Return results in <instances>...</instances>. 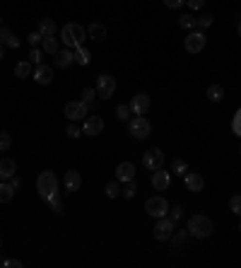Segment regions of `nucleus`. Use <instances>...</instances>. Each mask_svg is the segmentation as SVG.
Wrapping results in <instances>:
<instances>
[{
	"label": "nucleus",
	"mask_w": 241,
	"mask_h": 268,
	"mask_svg": "<svg viewBox=\"0 0 241 268\" xmlns=\"http://www.w3.org/2000/svg\"><path fill=\"white\" fill-rule=\"evenodd\" d=\"M85 39H87V29H85L82 24H77V22L63 24V29H60V41H63V46L75 49V46H82Z\"/></svg>",
	"instance_id": "f257e3e1"
},
{
	"label": "nucleus",
	"mask_w": 241,
	"mask_h": 268,
	"mask_svg": "<svg viewBox=\"0 0 241 268\" xmlns=\"http://www.w3.org/2000/svg\"><path fill=\"white\" fill-rule=\"evenodd\" d=\"M58 177L51 172V169H44L39 177H36V194L41 196V201L46 203L51 196H56L58 194Z\"/></svg>",
	"instance_id": "f03ea898"
},
{
	"label": "nucleus",
	"mask_w": 241,
	"mask_h": 268,
	"mask_svg": "<svg viewBox=\"0 0 241 268\" xmlns=\"http://www.w3.org/2000/svg\"><path fill=\"white\" fill-rule=\"evenodd\" d=\"M188 230V237H195V239H207L212 234V220L207 215H193L186 225Z\"/></svg>",
	"instance_id": "7ed1b4c3"
},
{
	"label": "nucleus",
	"mask_w": 241,
	"mask_h": 268,
	"mask_svg": "<svg viewBox=\"0 0 241 268\" xmlns=\"http://www.w3.org/2000/svg\"><path fill=\"white\" fill-rule=\"evenodd\" d=\"M128 133L133 135L135 140H145V138H150V133H152V126H150V121L145 116H133L128 121Z\"/></svg>",
	"instance_id": "20e7f679"
},
{
	"label": "nucleus",
	"mask_w": 241,
	"mask_h": 268,
	"mask_svg": "<svg viewBox=\"0 0 241 268\" xmlns=\"http://www.w3.org/2000/svg\"><path fill=\"white\" fill-rule=\"evenodd\" d=\"M145 213L150 215V217H167V213H169V203L167 198H162V196H152V198H147L145 201Z\"/></svg>",
	"instance_id": "39448f33"
},
{
	"label": "nucleus",
	"mask_w": 241,
	"mask_h": 268,
	"mask_svg": "<svg viewBox=\"0 0 241 268\" xmlns=\"http://www.w3.org/2000/svg\"><path fill=\"white\" fill-rule=\"evenodd\" d=\"M205 44H207V36H205L200 29L188 32V36H186V41H183V46H186L188 54H200V51L205 49Z\"/></svg>",
	"instance_id": "423d86ee"
},
{
	"label": "nucleus",
	"mask_w": 241,
	"mask_h": 268,
	"mask_svg": "<svg viewBox=\"0 0 241 268\" xmlns=\"http://www.w3.org/2000/svg\"><path fill=\"white\" fill-rule=\"evenodd\" d=\"M142 167L150 169V172H157L164 167V152L159 147H150L145 155H142Z\"/></svg>",
	"instance_id": "0eeeda50"
},
{
	"label": "nucleus",
	"mask_w": 241,
	"mask_h": 268,
	"mask_svg": "<svg viewBox=\"0 0 241 268\" xmlns=\"http://www.w3.org/2000/svg\"><path fill=\"white\" fill-rule=\"evenodd\" d=\"M174 230H176V222H172L169 217H157V225H155L152 234H155L157 242H169V237L174 234Z\"/></svg>",
	"instance_id": "6e6552de"
},
{
	"label": "nucleus",
	"mask_w": 241,
	"mask_h": 268,
	"mask_svg": "<svg viewBox=\"0 0 241 268\" xmlns=\"http://www.w3.org/2000/svg\"><path fill=\"white\" fill-rule=\"evenodd\" d=\"M94 87H97V97H102V99H111V94L116 92V80H114L111 75H99Z\"/></svg>",
	"instance_id": "1a4fd4ad"
},
{
	"label": "nucleus",
	"mask_w": 241,
	"mask_h": 268,
	"mask_svg": "<svg viewBox=\"0 0 241 268\" xmlns=\"http://www.w3.org/2000/svg\"><path fill=\"white\" fill-rule=\"evenodd\" d=\"M87 111H89V104H85L82 99H80V102H68V104L63 107V114H65L70 121H80L82 116H87Z\"/></svg>",
	"instance_id": "9d476101"
},
{
	"label": "nucleus",
	"mask_w": 241,
	"mask_h": 268,
	"mask_svg": "<svg viewBox=\"0 0 241 268\" xmlns=\"http://www.w3.org/2000/svg\"><path fill=\"white\" fill-rule=\"evenodd\" d=\"M102 131H104V119L102 116H87L82 121V135L94 138V135H102Z\"/></svg>",
	"instance_id": "9b49d317"
},
{
	"label": "nucleus",
	"mask_w": 241,
	"mask_h": 268,
	"mask_svg": "<svg viewBox=\"0 0 241 268\" xmlns=\"http://www.w3.org/2000/svg\"><path fill=\"white\" fill-rule=\"evenodd\" d=\"M128 107H130L133 116H145V114H147V109H150V97L140 92V94H135V97L130 99V104H128Z\"/></svg>",
	"instance_id": "f8f14e48"
},
{
	"label": "nucleus",
	"mask_w": 241,
	"mask_h": 268,
	"mask_svg": "<svg viewBox=\"0 0 241 268\" xmlns=\"http://www.w3.org/2000/svg\"><path fill=\"white\" fill-rule=\"evenodd\" d=\"M63 186H65V191H68V194L80 191V186H82V174H80L77 169H68V172H65V177H63Z\"/></svg>",
	"instance_id": "ddd939ff"
},
{
	"label": "nucleus",
	"mask_w": 241,
	"mask_h": 268,
	"mask_svg": "<svg viewBox=\"0 0 241 268\" xmlns=\"http://www.w3.org/2000/svg\"><path fill=\"white\" fill-rule=\"evenodd\" d=\"M183 179H186V189H188L190 194H198V191L205 189V179H203L198 172H186Z\"/></svg>",
	"instance_id": "4468645a"
},
{
	"label": "nucleus",
	"mask_w": 241,
	"mask_h": 268,
	"mask_svg": "<svg viewBox=\"0 0 241 268\" xmlns=\"http://www.w3.org/2000/svg\"><path fill=\"white\" fill-rule=\"evenodd\" d=\"M133 179H135V164H133V162H120L119 167H116V181L128 184V181H133Z\"/></svg>",
	"instance_id": "2eb2a0df"
},
{
	"label": "nucleus",
	"mask_w": 241,
	"mask_h": 268,
	"mask_svg": "<svg viewBox=\"0 0 241 268\" xmlns=\"http://www.w3.org/2000/svg\"><path fill=\"white\" fill-rule=\"evenodd\" d=\"M169 184H172V174H169V172H164V169L152 172V186H155L157 191H167Z\"/></svg>",
	"instance_id": "dca6fc26"
},
{
	"label": "nucleus",
	"mask_w": 241,
	"mask_h": 268,
	"mask_svg": "<svg viewBox=\"0 0 241 268\" xmlns=\"http://www.w3.org/2000/svg\"><path fill=\"white\" fill-rule=\"evenodd\" d=\"M34 80L39 82V85H51L53 82V68L51 66H36V70H34Z\"/></svg>",
	"instance_id": "f3484780"
},
{
	"label": "nucleus",
	"mask_w": 241,
	"mask_h": 268,
	"mask_svg": "<svg viewBox=\"0 0 241 268\" xmlns=\"http://www.w3.org/2000/svg\"><path fill=\"white\" fill-rule=\"evenodd\" d=\"M15 172H17L15 160H10V157L0 160V181H10V177H15Z\"/></svg>",
	"instance_id": "a211bd4d"
},
{
	"label": "nucleus",
	"mask_w": 241,
	"mask_h": 268,
	"mask_svg": "<svg viewBox=\"0 0 241 268\" xmlns=\"http://www.w3.org/2000/svg\"><path fill=\"white\" fill-rule=\"evenodd\" d=\"M87 36H89L92 41H104V39H106V27L99 24V22H92V24L87 27Z\"/></svg>",
	"instance_id": "6ab92c4d"
},
{
	"label": "nucleus",
	"mask_w": 241,
	"mask_h": 268,
	"mask_svg": "<svg viewBox=\"0 0 241 268\" xmlns=\"http://www.w3.org/2000/svg\"><path fill=\"white\" fill-rule=\"evenodd\" d=\"M72 63H75V54H72L70 49H58V54H56V66L70 68Z\"/></svg>",
	"instance_id": "aec40b11"
},
{
	"label": "nucleus",
	"mask_w": 241,
	"mask_h": 268,
	"mask_svg": "<svg viewBox=\"0 0 241 268\" xmlns=\"http://www.w3.org/2000/svg\"><path fill=\"white\" fill-rule=\"evenodd\" d=\"M0 44H7L10 49H19V39L7 27H0Z\"/></svg>",
	"instance_id": "412c9836"
},
{
	"label": "nucleus",
	"mask_w": 241,
	"mask_h": 268,
	"mask_svg": "<svg viewBox=\"0 0 241 268\" xmlns=\"http://www.w3.org/2000/svg\"><path fill=\"white\" fill-rule=\"evenodd\" d=\"M15 186L10 184V181H0V203H10L15 198Z\"/></svg>",
	"instance_id": "4be33fe9"
},
{
	"label": "nucleus",
	"mask_w": 241,
	"mask_h": 268,
	"mask_svg": "<svg viewBox=\"0 0 241 268\" xmlns=\"http://www.w3.org/2000/svg\"><path fill=\"white\" fill-rule=\"evenodd\" d=\"M39 32H41V36H56V32H58V27H56V22L53 19H41L39 22Z\"/></svg>",
	"instance_id": "5701e85b"
},
{
	"label": "nucleus",
	"mask_w": 241,
	"mask_h": 268,
	"mask_svg": "<svg viewBox=\"0 0 241 268\" xmlns=\"http://www.w3.org/2000/svg\"><path fill=\"white\" fill-rule=\"evenodd\" d=\"M75 63H80V66H89L92 63V54L85 49V46H75Z\"/></svg>",
	"instance_id": "b1692460"
},
{
	"label": "nucleus",
	"mask_w": 241,
	"mask_h": 268,
	"mask_svg": "<svg viewBox=\"0 0 241 268\" xmlns=\"http://www.w3.org/2000/svg\"><path fill=\"white\" fill-rule=\"evenodd\" d=\"M60 39H56V36H44V41H41V46H44V54H51V56H56L60 49L58 44Z\"/></svg>",
	"instance_id": "393cba45"
},
{
	"label": "nucleus",
	"mask_w": 241,
	"mask_h": 268,
	"mask_svg": "<svg viewBox=\"0 0 241 268\" xmlns=\"http://www.w3.org/2000/svg\"><path fill=\"white\" fill-rule=\"evenodd\" d=\"M186 239H188V230H179V232L174 230V234L169 237V242H172L174 249H181V247L186 244Z\"/></svg>",
	"instance_id": "a878e982"
},
{
	"label": "nucleus",
	"mask_w": 241,
	"mask_h": 268,
	"mask_svg": "<svg viewBox=\"0 0 241 268\" xmlns=\"http://www.w3.org/2000/svg\"><path fill=\"white\" fill-rule=\"evenodd\" d=\"M207 99L210 102H222L224 99V87L222 85H210L207 87Z\"/></svg>",
	"instance_id": "bb28decb"
},
{
	"label": "nucleus",
	"mask_w": 241,
	"mask_h": 268,
	"mask_svg": "<svg viewBox=\"0 0 241 268\" xmlns=\"http://www.w3.org/2000/svg\"><path fill=\"white\" fill-rule=\"evenodd\" d=\"M29 75H32V63H29V61H19V63L15 66V77H22V80H24V77H29Z\"/></svg>",
	"instance_id": "cd10ccee"
},
{
	"label": "nucleus",
	"mask_w": 241,
	"mask_h": 268,
	"mask_svg": "<svg viewBox=\"0 0 241 268\" xmlns=\"http://www.w3.org/2000/svg\"><path fill=\"white\" fill-rule=\"evenodd\" d=\"M94 99H97V87H85L82 89V102L89 104V107H94Z\"/></svg>",
	"instance_id": "c85d7f7f"
},
{
	"label": "nucleus",
	"mask_w": 241,
	"mask_h": 268,
	"mask_svg": "<svg viewBox=\"0 0 241 268\" xmlns=\"http://www.w3.org/2000/svg\"><path fill=\"white\" fill-rule=\"evenodd\" d=\"M41 58H44V51H41L39 46H32V51H29V63H32V66H41Z\"/></svg>",
	"instance_id": "c756f323"
},
{
	"label": "nucleus",
	"mask_w": 241,
	"mask_h": 268,
	"mask_svg": "<svg viewBox=\"0 0 241 268\" xmlns=\"http://www.w3.org/2000/svg\"><path fill=\"white\" fill-rule=\"evenodd\" d=\"M104 191H106V196H109V198H119V196H120V181H109Z\"/></svg>",
	"instance_id": "7c9ffc66"
},
{
	"label": "nucleus",
	"mask_w": 241,
	"mask_h": 268,
	"mask_svg": "<svg viewBox=\"0 0 241 268\" xmlns=\"http://www.w3.org/2000/svg\"><path fill=\"white\" fill-rule=\"evenodd\" d=\"M186 172H188L186 160H179V157H176V160H174V164H172V174H181V177H183Z\"/></svg>",
	"instance_id": "2f4dec72"
},
{
	"label": "nucleus",
	"mask_w": 241,
	"mask_h": 268,
	"mask_svg": "<svg viewBox=\"0 0 241 268\" xmlns=\"http://www.w3.org/2000/svg\"><path fill=\"white\" fill-rule=\"evenodd\" d=\"M207 27H212V15H203V17H198L195 19V29H207Z\"/></svg>",
	"instance_id": "473e14b6"
},
{
	"label": "nucleus",
	"mask_w": 241,
	"mask_h": 268,
	"mask_svg": "<svg viewBox=\"0 0 241 268\" xmlns=\"http://www.w3.org/2000/svg\"><path fill=\"white\" fill-rule=\"evenodd\" d=\"M120 194H123V198H128V201H130V198H135V194H138V186H135V179H133V181H128V184H125V189H123Z\"/></svg>",
	"instance_id": "72a5a7b5"
},
{
	"label": "nucleus",
	"mask_w": 241,
	"mask_h": 268,
	"mask_svg": "<svg viewBox=\"0 0 241 268\" xmlns=\"http://www.w3.org/2000/svg\"><path fill=\"white\" fill-rule=\"evenodd\" d=\"M179 24L183 27V29L193 32V29H195V17H193V15H183V17L179 19Z\"/></svg>",
	"instance_id": "f704fd0d"
},
{
	"label": "nucleus",
	"mask_w": 241,
	"mask_h": 268,
	"mask_svg": "<svg viewBox=\"0 0 241 268\" xmlns=\"http://www.w3.org/2000/svg\"><path fill=\"white\" fill-rule=\"evenodd\" d=\"M49 205H51V210H53V213H63V201H60V194H56V196H51V198H49Z\"/></svg>",
	"instance_id": "c9c22d12"
},
{
	"label": "nucleus",
	"mask_w": 241,
	"mask_h": 268,
	"mask_svg": "<svg viewBox=\"0 0 241 268\" xmlns=\"http://www.w3.org/2000/svg\"><path fill=\"white\" fill-rule=\"evenodd\" d=\"M130 107L128 104H120V107H116V116H119V121H128L130 119Z\"/></svg>",
	"instance_id": "e433bc0d"
},
{
	"label": "nucleus",
	"mask_w": 241,
	"mask_h": 268,
	"mask_svg": "<svg viewBox=\"0 0 241 268\" xmlns=\"http://www.w3.org/2000/svg\"><path fill=\"white\" fill-rule=\"evenodd\" d=\"M229 208H232V213H234V215H239V217H241V194H237V196H232V198H229Z\"/></svg>",
	"instance_id": "4c0bfd02"
},
{
	"label": "nucleus",
	"mask_w": 241,
	"mask_h": 268,
	"mask_svg": "<svg viewBox=\"0 0 241 268\" xmlns=\"http://www.w3.org/2000/svg\"><path fill=\"white\" fill-rule=\"evenodd\" d=\"M12 147V138L10 133H0V152H7Z\"/></svg>",
	"instance_id": "58836bf2"
},
{
	"label": "nucleus",
	"mask_w": 241,
	"mask_h": 268,
	"mask_svg": "<svg viewBox=\"0 0 241 268\" xmlns=\"http://www.w3.org/2000/svg\"><path fill=\"white\" fill-rule=\"evenodd\" d=\"M232 131H234V135L241 138V109L234 114V119H232Z\"/></svg>",
	"instance_id": "ea45409f"
},
{
	"label": "nucleus",
	"mask_w": 241,
	"mask_h": 268,
	"mask_svg": "<svg viewBox=\"0 0 241 268\" xmlns=\"http://www.w3.org/2000/svg\"><path fill=\"white\" fill-rule=\"evenodd\" d=\"M181 215H183V208H181V205H174V208H169V220H172V222H179Z\"/></svg>",
	"instance_id": "a19ab883"
},
{
	"label": "nucleus",
	"mask_w": 241,
	"mask_h": 268,
	"mask_svg": "<svg viewBox=\"0 0 241 268\" xmlns=\"http://www.w3.org/2000/svg\"><path fill=\"white\" fill-rule=\"evenodd\" d=\"M27 41H29V44H32V46H39V44H41V41H44V36H41V32H39V29H36V32H32V34H29V36H27Z\"/></svg>",
	"instance_id": "79ce46f5"
},
{
	"label": "nucleus",
	"mask_w": 241,
	"mask_h": 268,
	"mask_svg": "<svg viewBox=\"0 0 241 268\" xmlns=\"http://www.w3.org/2000/svg\"><path fill=\"white\" fill-rule=\"evenodd\" d=\"M65 135H68V138H80V135H82V128L75 126V124H70V126L65 128Z\"/></svg>",
	"instance_id": "37998d69"
},
{
	"label": "nucleus",
	"mask_w": 241,
	"mask_h": 268,
	"mask_svg": "<svg viewBox=\"0 0 241 268\" xmlns=\"http://www.w3.org/2000/svg\"><path fill=\"white\" fill-rule=\"evenodd\" d=\"M164 5L172 7V10H179L181 5H183V0H164Z\"/></svg>",
	"instance_id": "c03bdc74"
},
{
	"label": "nucleus",
	"mask_w": 241,
	"mask_h": 268,
	"mask_svg": "<svg viewBox=\"0 0 241 268\" xmlns=\"http://www.w3.org/2000/svg\"><path fill=\"white\" fill-rule=\"evenodd\" d=\"M203 5H205V0H188V7L190 10H200Z\"/></svg>",
	"instance_id": "a18cd8bd"
},
{
	"label": "nucleus",
	"mask_w": 241,
	"mask_h": 268,
	"mask_svg": "<svg viewBox=\"0 0 241 268\" xmlns=\"http://www.w3.org/2000/svg\"><path fill=\"white\" fill-rule=\"evenodd\" d=\"M10 184H12V186H15V189H19V186H22V181H19V179H17V177H10Z\"/></svg>",
	"instance_id": "49530a36"
},
{
	"label": "nucleus",
	"mask_w": 241,
	"mask_h": 268,
	"mask_svg": "<svg viewBox=\"0 0 241 268\" xmlns=\"http://www.w3.org/2000/svg\"><path fill=\"white\" fill-rule=\"evenodd\" d=\"M237 32H239V36H241V17H239V24H237Z\"/></svg>",
	"instance_id": "de8ad7c7"
},
{
	"label": "nucleus",
	"mask_w": 241,
	"mask_h": 268,
	"mask_svg": "<svg viewBox=\"0 0 241 268\" xmlns=\"http://www.w3.org/2000/svg\"><path fill=\"white\" fill-rule=\"evenodd\" d=\"M0 58H2V44H0Z\"/></svg>",
	"instance_id": "09e8293b"
},
{
	"label": "nucleus",
	"mask_w": 241,
	"mask_h": 268,
	"mask_svg": "<svg viewBox=\"0 0 241 268\" xmlns=\"http://www.w3.org/2000/svg\"><path fill=\"white\" fill-rule=\"evenodd\" d=\"M0 27H2V17H0Z\"/></svg>",
	"instance_id": "8fccbe9b"
},
{
	"label": "nucleus",
	"mask_w": 241,
	"mask_h": 268,
	"mask_svg": "<svg viewBox=\"0 0 241 268\" xmlns=\"http://www.w3.org/2000/svg\"><path fill=\"white\" fill-rule=\"evenodd\" d=\"M0 249H2V239H0Z\"/></svg>",
	"instance_id": "3c124183"
},
{
	"label": "nucleus",
	"mask_w": 241,
	"mask_h": 268,
	"mask_svg": "<svg viewBox=\"0 0 241 268\" xmlns=\"http://www.w3.org/2000/svg\"><path fill=\"white\" fill-rule=\"evenodd\" d=\"M239 232H241V225H239Z\"/></svg>",
	"instance_id": "603ef678"
},
{
	"label": "nucleus",
	"mask_w": 241,
	"mask_h": 268,
	"mask_svg": "<svg viewBox=\"0 0 241 268\" xmlns=\"http://www.w3.org/2000/svg\"><path fill=\"white\" fill-rule=\"evenodd\" d=\"M239 152H241V150H239Z\"/></svg>",
	"instance_id": "864d4df0"
}]
</instances>
